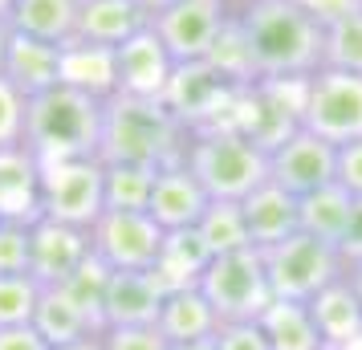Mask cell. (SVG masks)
Returning <instances> with one entry per match:
<instances>
[{
  "instance_id": "obj_5",
  "label": "cell",
  "mask_w": 362,
  "mask_h": 350,
  "mask_svg": "<svg viewBox=\"0 0 362 350\" xmlns=\"http://www.w3.org/2000/svg\"><path fill=\"white\" fill-rule=\"evenodd\" d=\"M305 78H257L236 90L228 131L248 134L257 147L273 151L293 131H301Z\"/></svg>"
},
{
  "instance_id": "obj_19",
  "label": "cell",
  "mask_w": 362,
  "mask_h": 350,
  "mask_svg": "<svg viewBox=\"0 0 362 350\" xmlns=\"http://www.w3.org/2000/svg\"><path fill=\"white\" fill-rule=\"evenodd\" d=\"M163 305V289L151 273H115L102 298V330L110 326H155Z\"/></svg>"
},
{
  "instance_id": "obj_49",
  "label": "cell",
  "mask_w": 362,
  "mask_h": 350,
  "mask_svg": "<svg viewBox=\"0 0 362 350\" xmlns=\"http://www.w3.org/2000/svg\"><path fill=\"white\" fill-rule=\"evenodd\" d=\"M216 4H224V8H232V13H236L240 4H248V0H216Z\"/></svg>"
},
{
  "instance_id": "obj_37",
  "label": "cell",
  "mask_w": 362,
  "mask_h": 350,
  "mask_svg": "<svg viewBox=\"0 0 362 350\" xmlns=\"http://www.w3.org/2000/svg\"><path fill=\"white\" fill-rule=\"evenodd\" d=\"M25 118H29V98L0 74V151L25 143Z\"/></svg>"
},
{
  "instance_id": "obj_11",
  "label": "cell",
  "mask_w": 362,
  "mask_h": 350,
  "mask_svg": "<svg viewBox=\"0 0 362 350\" xmlns=\"http://www.w3.org/2000/svg\"><path fill=\"white\" fill-rule=\"evenodd\" d=\"M236 90L240 86L228 82L212 62H187V66H175V78L167 86L163 102L187 131H212V127L228 131Z\"/></svg>"
},
{
  "instance_id": "obj_12",
  "label": "cell",
  "mask_w": 362,
  "mask_h": 350,
  "mask_svg": "<svg viewBox=\"0 0 362 350\" xmlns=\"http://www.w3.org/2000/svg\"><path fill=\"white\" fill-rule=\"evenodd\" d=\"M232 8L216 4V0H175L171 8L151 17V29L175 57V66H187V62H208Z\"/></svg>"
},
{
  "instance_id": "obj_40",
  "label": "cell",
  "mask_w": 362,
  "mask_h": 350,
  "mask_svg": "<svg viewBox=\"0 0 362 350\" xmlns=\"http://www.w3.org/2000/svg\"><path fill=\"white\" fill-rule=\"evenodd\" d=\"M334 184L346 187L354 200H362V139L338 147V159H334Z\"/></svg>"
},
{
  "instance_id": "obj_46",
  "label": "cell",
  "mask_w": 362,
  "mask_h": 350,
  "mask_svg": "<svg viewBox=\"0 0 362 350\" xmlns=\"http://www.w3.org/2000/svg\"><path fill=\"white\" fill-rule=\"evenodd\" d=\"M8 37H13V29H8V21L0 17V69H4V53H8Z\"/></svg>"
},
{
  "instance_id": "obj_20",
  "label": "cell",
  "mask_w": 362,
  "mask_h": 350,
  "mask_svg": "<svg viewBox=\"0 0 362 350\" xmlns=\"http://www.w3.org/2000/svg\"><path fill=\"white\" fill-rule=\"evenodd\" d=\"M62 49L66 45H49V41H37V37L13 33L0 74L17 86L25 98H37L53 86H62Z\"/></svg>"
},
{
  "instance_id": "obj_16",
  "label": "cell",
  "mask_w": 362,
  "mask_h": 350,
  "mask_svg": "<svg viewBox=\"0 0 362 350\" xmlns=\"http://www.w3.org/2000/svg\"><path fill=\"white\" fill-rule=\"evenodd\" d=\"M208 204H212V196L204 192V184L180 159V163H171V167H159L147 212L163 233H180V228H196L199 216L208 212Z\"/></svg>"
},
{
  "instance_id": "obj_9",
  "label": "cell",
  "mask_w": 362,
  "mask_h": 350,
  "mask_svg": "<svg viewBox=\"0 0 362 350\" xmlns=\"http://www.w3.org/2000/svg\"><path fill=\"white\" fill-rule=\"evenodd\" d=\"M102 171L106 167H102L98 155L45 163V171H41V216L74 224V228H90L106 212Z\"/></svg>"
},
{
  "instance_id": "obj_8",
  "label": "cell",
  "mask_w": 362,
  "mask_h": 350,
  "mask_svg": "<svg viewBox=\"0 0 362 350\" xmlns=\"http://www.w3.org/2000/svg\"><path fill=\"white\" fill-rule=\"evenodd\" d=\"M301 131L326 139L334 147L362 139V74L317 69L305 78Z\"/></svg>"
},
{
  "instance_id": "obj_38",
  "label": "cell",
  "mask_w": 362,
  "mask_h": 350,
  "mask_svg": "<svg viewBox=\"0 0 362 350\" xmlns=\"http://www.w3.org/2000/svg\"><path fill=\"white\" fill-rule=\"evenodd\" d=\"M102 350H171L159 326H110L98 334Z\"/></svg>"
},
{
  "instance_id": "obj_13",
  "label": "cell",
  "mask_w": 362,
  "mask_h": 350,
  "mask_svg": "<svg viewBox=\"0 0 362 350\" xmlns=\"http://www.w3.org/2000/svg\"><path fill=\"white\" fill-rule=\"evenodd\" d=\"M334 159H338L334 143H326L310 131H293L285 143L269 151V180L301 200L317 187L334 184Z\"/></svg>"
},
{
  "instance_id": "obj_24",
  "label": "cell",
  "mask_w": 362,
  "mask_h": 350,
  "mask_svg": "<svg viewBox=\"0 0 362 350\" xmlns=\"http://www.w3.org/2000/svg\"><path fill=\"white\" fill-rule=\"evenodd\" d=\"M78 8L82 0H8L4 21L13 33L37 37L49 45H69L78 33Z\"/></svg>"
},
{
  "instance_id": "obj_10",
  "label": "cell",
  "mask_w": 362,
  "mask_h": 350,
  "mask_svg": "<svg viewBox=\"0 0 362 350\" xmlns=\"http://www.w3.org/2000/svg\"><path fill=\"white\" fill-rule=\"evenodd\" d=\"M163 228L151 212H102L90 224V252L115 273H151L163 252Z\"/></svg>"
},
{
  "instance_id": "obj_44",
  "label": "cell",
  "mask_w": 362,
  "mask_h": 350,
  "mask_svg": "<svg viewBox=\"0 0 362 350\" xmlns=\"http://www.w3.org/2000/svg\"><path fill=\"white\" fill-rule=\"evenodd\" d=\"M134 4H139V8H143L147 17H155V13H163V8H171L175 0H134Z\"/></svg>"
},
{
  "instance_id": "obj_30",
  "label": "cell",
  "mask_w": 362,
  "mask_h": 350,
  "mask_svg": "<svg viewBox=\"0 0 362 350\" xmlns=\"http://www.w3.org/2000/svg\"><path fill=\"white\" fill-rule=\"evenodd\" d=\"M350 208H354V196L346 187H338V184L317 187L310 196H301V233L317 236V240H329L338 249V236H342L346 220H350Z\"/></svg>"
},
{
  "instance_id": "obj_34",
  "label": "cell",
  "mask_w": 362,
  "mask_h": 350,
  "mask_svg": "<svg viewBox=\"0 0 362 350\" xmlns=\"http://www.w3.org/2000/svg\"><path fill=\"white\" fill-rule=\"evenodd\" d=\"M208 62H212L228 82L236 86H248L257 82V69H252V57H248V41L245 33H240V21H236V13L228 17V25H224V33L216 37L212 53H208Z\"/></svg>"
},
{
  "instance_id": "obj_14",
  "label": "cell",
  "mask_w": 362,
  "mask_h": 350,
  "mask_svg": "<svg viewBox=\"0 0 362 350\" xmlns=\"http://www.w3.org/2000/svg\"><path fill=\"white\" fill-rule=\"evenodd\" d=\"M175 78V57L155 37V29H139L115 49V94L127 98H163Z\"/></svg>"
},
{
  "instance_id": "obj_28",
  "label": "cell",
  "mask_w": 362,
  "mask_h": 350,
  "mask_svg": "<svg viewBox=\"0 0 362 350\" xmlns=\"http://www.w3.org/2000/svg\"><path fill=\"white\" fill-rule=\"evenodd\" d=\"M62 82L74 90H86L94 98H115V49L69 41L62 49Z\"/></svg>"
},
{
  "instance_id": "obj_15",
  "label": "cell",
  "mask_w": 362,
  "mask_h": 350,
  "mask_svg": "<svg viewBox=\"0 0 362 350\" xmlns=\"http://www.w3.org/2000/svg\"><path fill=\"white\" fill-rule=\"evenodd\" d=\"M90 257V228H74L62 220H33V252L29 273L41 285H66Z\"/></svg>"
},
{
  "instance_id": "obj_18",
  "label": "cell",
  "mask_w": 362,
  "mask_h": 350,
  "mask_svg": "<svg viewBox=\"0 0 362 350\" xmlns=\"http://www.w3.org/2000/svg\"><path fill=\"white\" fill-rule=\"evenodd\" d=\"M41 171L29 143L0 151V220H37L41 216Z\"/></svg>"
},
{
  "instance_id": "obj_17",
  "label": "cell",
  "mask_w": 362,
  "mask_h": 350,
  "mask_svg": "<svg viewBox=\"0 0 362 350\" xmlns=\"http://www.w3.org/2000/svg\"><path fill=\"white\" fill-rule=\"evenodd\" d=\"M240 212H245L252 249H269V245H281L285 236L301 233V200L289 196L285 187H277L273 180H264L257 192H248L240 200Z\"/></svg>"
},
{
  "instance_id": "obj_23",
  "label": "cell",
  "mask_w": 362,
  "mask_h": 350,
  "mask_svg": "<svg viewBox=\"0 0 362 350\" xmlns=\"http://www.w3.org/2000/svg\"><path fill=\"white\" fill-rule=\"evenodd\" d=\"M147 25H151V17L134 0H82L74 41L102 45V49H118L127 37H134L139 29H147Z\"/></svg>"
},
{
  "instance_id": "obj_6",
  "label": "cell",
  "mask_w": 362,
  "mask_h": 350,
  "mask_svg": "<svg viewBox=\"0 0 362 350\" xmlns=\"http://www.w3.org/2000/svg\"><path fill=\"white\" fill-rule=\"evenodd\" d=\"M261 257H264L269 285H273V298L305 301V305H310L329 281H338L346 273L338 249H334L329 240H317V236H310V233L285 236L281 245L261 249Z\"/></svg>"
},
{
  "instance_id": "obj_27",
  "label": "cell",
  "mask_w": 362,
  "mask_h": 350,
  "mask_svg": "<svg viewBox=\"0 0 362 350\" xmlns=\"http://www.w3.org/2000/svg\"><path fill=\"white\" fill-rule=\"evenodd\" d=\"M257 322H261V330H264V338H269L273 350H326L322 334H317V322H313L305 301L273 298L269 310Z\"/></svg>"
},
{
  "instance_id": "obj_47",
  "label": "cell",
  "mask_w": 362,
  "mask_h": 350,
  "mask_svg": "<svg viewBox=\"0 0 362 350\" xmlns=\"http://www.w3.org/2000/svg\"><path fill=\"white\" fill-rule=\"evenodd\" d=\"M57 350H102V342L94 334V338H82V342H69V346H57Z\"/></svg>"
},
{
  "instance_id": "obj_21",
  "label": "cell",
  "mask_w": 362,
  "mask_h": 350,
  "mask_svg": "<svg viewBox=\"0 0 362 350\" xmlns=\"http://www.w3.org/2000/svg\"><path fill=\"white\" fill-rule=\"evenodd\" d=\"M33 330L57 350V346H69V342H82V338H94V334H102V326L66 285H45L33 314Z\"/></svg>"
},
{
  "instance_id": "obj_26",
  "label": "cell",
  "mask_w": 362,
  "mask_h": 350,
  "mask_svg": "<svg viewBox=\"0 0 362 350\" xmlns=\"http://www.w3.org/2000/svg\"><path fill=\"white\" fill-rule=\"evenodd\" d=\"M208 265H212V249L204 245L199 228H180V233L163 236V252H159V261L151 269V277L159 281L163 293H171V289L199 285Z\"/></svg>"
},
{
  "instance_id": "obj_1",
  "label": "cell",
  "mask_w": 362,
  "mask_h": 350,
  "mask_svg": "<svg viewBox=\"0 0 362 350\" xmlns=\"http://www.w3.org/2000/svg\"><path fill=\"white\" fill-rule=\"evenodd\" d=\"M257 78H310L322 69L326 29L293 0H248L236 8Z\"/></svg>"
},
{
  "instance_id": "obj_39",
  "label": "cell",
  "mask_w": 362,
  "mask_h": 350,
  "mask_svg": "<svg viewBox=\"0 0 362 350\" xmlns=\"http://www.w3.org/2000/svg\"><path fill=\"white\" fill-rule=\"evenodd\" d=\"M216 346L220 350H273L261 330V322H224L216 330Z\"/></svg>"
},
{
  "instance_id": "obj_7",
  "label": "cell",
  "mask_w": 362,
  "mask_h": 350,
  "mask_svg": "<svg viewBox=\"0 0 362 350\" xmlns=\"http://www.w3.org/2000/svg\"><path fill=\"white\" fill-rule=\"evenodd\" d=\"M199 289L212 301L220 326L224 322H257L273 301V285L264 273L261 249H236L212 257V265L199 277Z\"/></svg>"
},
{
  "instance_id": "obj_31",
  "label": "cell",
  "mask_w": 362,
  "mask_h": 350,
  "mask_svg": "<svg viewBox=\"0 0 362 350\" xmlns=\"http://www.w3.org/2000/svg\"><path fill=\"white\" fill-rule=\"evenodd\" d=\"M196 228H199V236H204V245L212 249V257H220V252H236V249H252L245 212H240V204L236 200H212L208 204V212L199 216Z\"/></svg>"
},
{
  "instance_id": "obj_3",
  "label": "cell",
  "mask_w": 362,
  "mask_h": 350,
  "mask_svg": "<svg viewBox=\"0 0 362 350\" xmlns=\"http://www.w3.org/2000/svg\"><path fill=\"white\" fill-rule=\"evenodd\" d=\"M102 115H106V102L102 98L62 82L53 90H45V94H37V98H29L25 143L37 151L41 163L98 155Z\"/></svg>"
},
{
  "instance_id": "obj_32",
  "label": "cell",
  "mask_w": 362,
  "mask_h": 350,
  "mask_svg": "<svg viewBox=\"0 0 362 350\" xmlns=\"http://www.w3.org/2000/svg\"><path fill=\"white\" fill-rule=\"evenodd\" d=\"M322 69H342V74H362V13L326 25L322 37Z\"/></svg>"
},
{
  "instance_id": "obj_50",
  "label": "cell",
  "mask_w": 362,
  "mask_h": 350,
  "mask_svg": "<svg viewBox=\"0 0 362 350\" xmlns=\"http://www.w3.org/2000/svg\"><path fill=\"white\" fill-rule=\"evenodd\" d=\"M346 350H362V338H358V342H354V346H346Z\"/></svg>"
},
{
  "instance_id": "obj_48",
  "label": "cell",
  "mask_w": 362,
  "mask_h": 350,
  "mask_svg": "<svg viewBox=\"0 0 362 350\" xmlns=\"http://www.w3.org/2000/svg\"><path fill=\"white\" fill-rule=\"evenodd\" d=\"M346 277H350V285H354V293H358V301H362V265H350Z\"/></svg>"
},
{
  "instance_id": "obj_2",
  "label": "cell",
  "mask_w": 362,
  "mask_h": 350,
  "mask_svg": "<svg viewBox=\"0 0 362 350\" xmlns=\"http://www.w3.org/2000/svg\"><path fill=\"white\" fill-rule=\"evenodd\" d=\"M187 127L167 110L163 98H106L102 115V163H143V167H171L183 159Z\"/></svg>"
},
{
  "instance_id": "obj_22",
  "label": "cell",
  "mask_w": 362,
  "mask_h": 350,
  "mask_svg": "<svg viewBox=\"0 0 362 350\" xmlns=\"http://www.w3.org/2000/svg\"><path fill=\"white\" fill-rule=\"evenodd\" d=\"M310 314L317 322V334H322L326 350H346L362 338V301H358V293H354V285H350L346 273L338 281H329L310 301Z\"/></svg>"
},
{
  "instance_id": "obj_4",
  "label": "cell",
  "mask_w": 362,
  "mask_h": 350,
  "mask_svg": "<svg viewBox=\"0 0 362 350\" xmlns=\"http://www.w3.org/2000/svg\"><path fill=\"white\" fill-rule=\"evenodd\" d=\"M183 163L196 175L212 200H245L248 192L269 180V151L257 147L240 131H192L183 147Z\"/></svg>"
},
{
  "instance_id": "obj_29",
  "label": "cell",
  "mask_w": 362,
  "mask_h": 350,
  "mask_svg": "<svg viewBox=\"0 0 362 350\" xmlns=\"http://www.w3.org/2000/svg\"><path fill=\"white\" fill-rule=\"evenodd\" d=\"M102 196L110 212H147L151 192H155V175L159 167L143 163H102Z\"/></svg>"
},
{
  "instance_id": "obj_35",
  "label": "cell",
  "mask_w": 362,
  "mask_h": 350,
  "mask_svg": "<svg viewBox=\"0 0 362 350\" xmlns=\"http://www.w3.org/2000/svg\"><path fill=\"white\" fill-rule=\"evenodd\" d=\"M33 220H0V273H29Z\"/></svg>"
},
{
  "instance_id": "obj_25",
  "label": "cell",
  "mask_w": 362,
  "mask_h": 350,
  "mask_svg": "<svg viewBox=\"0 0 362 350\" xmlns=\"http://www.w3.org/2000/svg\"><path fill=\"white\" fill-rule=\"evenodd\" d=\"M155 326L167 342H196V338H216L220 330V317H216L212 301L204 298L199 285H187V289H171L163 293V305H159V317Z\"/></svg>"
},
{
  "instance_id": "obj_45",
  "label": "cell",
  "mask_w": 362,
  "mask_h": 350,
  "mask_svg": "<svg viewBox=\"0 0 362 350\" xmlns=\"http://www.w3.org/2000/svg\"><path fill=\"white\" fill-rule=\"evenodd\" d=\"M171 350H220V346H216V338H196V342H175Z\"/></svg>"
},
{
  "instance_id": "obj_43",
  "label": "cell",
  "mask_w": 362,
  "mask_h": 350,
  "mask_svg": "<svg viewBox=\"0 0 362 350\" xmlns=\"http://www.w3.org/2000/svg\"><path fill=\"white\" fill-rule=\"evenodd\" d=\"M0 350H53L33 326H8L0 330Z\"/></svg>"
},
{
  "instance_id": "obj_36",
  "label": "cell",
  "mask_w": 362,
  "mask_h": 350,
  "mask_svg": "<svg viewBox=\"0 0 362 350\" xmlns=\"http://www.w3.org/2000/svg\"><path fill=\"white\" fill-rule=\"evenodd\" d=\"M106 281H110V269L102 265L94 252L86 257V265L66 281V289H69L78 301H82L90 314H94V322H98V326H102V298H106Z\"/></svg>"
},
{
  "instance_id": "obj_41",
  "label": "cell",
  "mask_w": 362,
  "mask_h": 350,
  "mask_svg": "<svg viewBox=\"0 0 362 350\" xmlns=\"http://www.w3.org/2000/svg\"><path fill=\"white\" fill-rule=\"evenodd\" d=\"M301 13H310L322 29L326 25H334V21L350 17V13H362V0H293Z\"/></svg>"
},
{
  "instance_id": "obj_42",
  "label": "cell",
  "mask_w": 362,
  "mask_h": 350,
  "mask_svg": "<svg viewBox=\"0 0 362 350\" xmlns=\"http://www.w3.org/2000/svg\"><path fill=\"white\" fill-rule=\"evenodd\" d=\"M338 257H342L346 269L362 265V200H354V208H350V220L338 236Z\"/></svg>"
},
{
  "instance_id": "obj_33",
  "label": "cell",
  "mask_w": 362,
  "mask_h": 350,
  "mask_svg": "<svg viewBox=\"0 0 362 350\" xmlns=\"http://www.w3.org/2000/svg\"><path fill=\"white\" fill-rule=\"evenodd\" d=\"M45 285L33 273H0V330L8 326H33L37 301Z\"/></svg>"
}]
</instances>
